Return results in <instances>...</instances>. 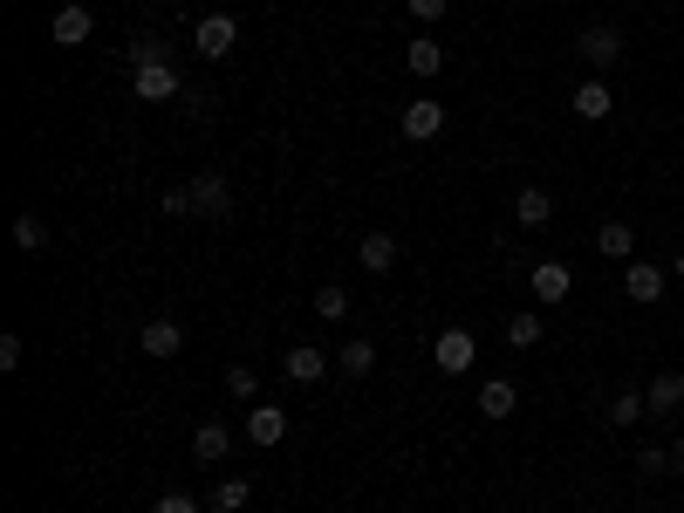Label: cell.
<instances>
[{
    "label": "cell",
    "mask_w": 684,
    "mask_h": 513,
    "mask_svg": "<svg viewBox=\"0 0 684 513\" xmlns=\"http://www.w3.org/2000/svg\"><path fill=\"white\" fill-rule=\"evenodd\" d=\"M664 288H671V274H664L657 260H623V295H630L636 308H657Z\"/></svg>",
    "instance_id": "1"
},
{
    "label": "cell",
    "mask_w": 684,
    "mask_h": 513,
    "mask_svg": "<svg viewBox=\"0 0 684 513\" xmlns=\"http://www.w3.org/2000/svg\"><path fill=\"white\" fill-rule=\"evenodd\" d=\"M431 363L446 370V377H466V370L479 363V336H472V329H446V336L431 342Z\"/></svg>",
    "instance_id": "2"
},
{
    "label": "cell",
    "mask_w": 684,
    "mask_h": 513,
    "mask_svg": "<svg viewBox=\"0 0 684 513\" xmlns=\"http://www.w3.org/2000/svg\"><path fill=\"white\" fill-rule=\"evenodd\" d=\"M131 90H137L144 103H178V96H185V83H178L172 62H144V69H131Z\"/></svg>",
    "instance_id": "3"
},
{
    "label": "cell",
    "mask_w": 684,
    "mask_h": 513,
    "mask_svg": "<svg viewBox=\"0 0 684 513\" xmlns=\"http://www.w3.org/2000/svg\"><path fill=\"white\" fill-rule=\"evenodd\" d=\"M233 42H239V21H233V14H206V21L192 28V49L206 55V62H226Z\"/></svg>",
    "instance_id": "4"
},
{
    "label": "cell",
    "mask_w": 684,
    "mask_h": 513,
    "mask_svg": "<svg viewBox=\"0 0 684 513\" xmlns=\"http://www.w3.org/2000/svg\"><path fill=\"white\" fill-rule=\"evenodd\" d=\"M569 110L582 116V124H602V116L616 110V90L602 83V75H582V83H575V96H569Z\"/></svg>",
    "instance_id": "5"
},
{
    "label": "cell",
    "mask_w": 684,
    "mask_h": 513,
    "mask_svg": "<svg viewBox=\"0 0 684 513\" xmlns=\"http://www.w3.org/2000/svg\"><path fill=\"white\" fill-rule=\"evenodd\" d=\"M438 131H446V103H438V96H411V103H405V137H411V144H431Z\"/></svg>",
    "instance_id": "6"
},
{
    "label": "cell",
    "mask_w": 684,
    "mask_h": 513,
    "mask_svg": "<svg viewBox=\"0 0 684 513\" xmlns=\"http://www.w3.org/2000/svg\"><path fill=\"white\" fill-rule=\"evenodd\" d=\"M137 342H144V357H151V363H172L178 349H185V329L172 322V315H151V322H144V336H137Z\"/></svg>",
    "instance_id": "7"
},
{
    "label": "cell",
    "mask_w": 684,
    "mask_h": 513,
    "mask_svg": "<svg viewBox=\"0 0 684 513\" xmlns=\"http://www.w3.org/2000/svg\"><path fill=\"white\" fill-rule=\"evenodd\" d=\"M643 404H651V418H677L684 411V370H657L643 383Z\"/></svg>",
    "instance_id": "8"
},
{
    "label": "cell",
    "mask_w": 684,
    "mask_h": 513,
    "mask_svg": "<svg viewBox=\"0 0 684 513\" xmlns=\"http://www.w3.org/2000/svg\"><path fill=\"white\" fill-rule=\"evenodd\" d=\"M192 213L226 219V213H233V185H226L220 172H198V178H192Z\"/></svg>",
    "instance_id": "9"
},
{
    "label": "cell",
    "mask_w": 684,
    "mask_h": 513,
    "mask_svg": "<svg viewBox=\"0 0 684 513\" xmlns=\"http://www.w3.org/2000/svg\"><path fill=\"white\" fill-rule=\"evenodd\" d=\"M575 49H582V62H589V69H610V62L623 55V34H616L610 21H595V28H582V42H575Z\"/></svg>",
    "instance_id": "10"
},
{
    "label": "cell",
    "mask_w": 684,
    "mask_h": 513,
    "mask_svg": "<svg viewBox=\"0 0 684 513\" xmlns=\"http://www.w3.org/2000/svg\"><path fill=\"white\" fill-rule=\"evenodd\" d=\"M280 377H288V383H321V377H329V357H321L315 342H295L288 357H280Z\"/></svg>",
    "instance_id": "11"
},
{
    "label": "cell",
    "mask_w": 684,
    "mask_h": 513,
    "mask_svg": "<svg viewBox=\"0 0 684 513\" xmlns=\"http://www.w3.org/2000/svg\"><path fill=\"white\" fill-rule=\"evenodd\" d=\"M90 34H96V14H90V8H62L55 28H49V42H55V49H83Z\"/></svg>",
    "instance_id": "12"
},
{
    "label": "cell",
    "mask_w": 684,
    "mask_h": 513,
    "mask_svg": "<svg viewBox=\"0 0 684 513\" xmlns=\"http://www.w3.org/2000/svg\"><path fill=\"white\" fill-rule=\"evenodd\" d=\"M569 288H575V274L561 267V260H534V301H541V308L569 301Z\"/></svg>",
    "instance_id": "13"
},
{
    "label": "cell",
    "mask_w": 684,
    "mask_h": 513,
    "mask_svg": "<svg viewBox=\"0 0 684 513\" xmlns=\"http://www.w3.org/2000/svg\"><path fill=\"white\" fill-rule=\"evenodd\" d=\"M247 439H254V445H280V439H288V411L261 398V404L247 411Z\"/></svg>",
    "instance_id": "14"
},
{
    "label": "cell",
    "mask_w": 684,
    "mask_h": 513,
    "mask_svg": "<svg viewBox=\"0 0 684 513\" xmlns=\"http://www.w3.org/2000/svg\"><path fill=\"white\" fill-rule=\"evenodd\" d=\"M226 452H233V431H226L220 418H206V424L192 431V459H198V465H220Z\"/></svg>",
    "instance_id": "15"
},
{
    "label": "cell",
    "mask_w": 684,
    "mask_h": 513,
    "mask_svg": "<svg viewBox=\"0 0 684 513\" xmlns=\"http://www.w3.org/2000/svg\"><path fill=\"white\" fill-rule=\"evenodd\" d=\"M513 404H520V390L507 383V377H487V383H479V418H513Z\"/></svg>",
    "instance_id": "16"
},
{
    "label": "cell",
    "mask_w": 684,
    "mask_h": 513,
    "mask_svg": "<svg viewBox=\"0 0 684 513\" xmlns=\"http://www.w3.org/2000/svg\"><path fill=\"white\" fill-rule=\"evenodd\" d=\"M356 260H364L370 274H390V267H397V240H390L384 226H370V233H364V247H356Z\"/></svg>",
    "instance_id": "17"
},
{
    "label": "cell",
    "mask_w": 684,
    "mask_h": 513,
    "mask_svg": "<svg viewBox=\"0 0 684 513\" xmlns=\"http://www.w3.org/2000/svg\"><path fill=\"white\" fill-rule=\"evenodd\" d=\"M513 219H520V226H528V233H541V226L554 219V199H548V192H541V185H528V192H520V199H513Z\"/></svg>",
    "instance_id": "18"
},
{
    "label": "cell",
    "mask_w": 684,
    "mask_h": 513,
    "mask_svg": "<svg viewBox=\"0 0 684 513\" xmlns=\"http://www.w3.org/2000/svg\"><path fill=\"white\" fill-rule=\"evenodd\" d=\"M595 254H602V260H630V254H636V233H630L623 219H610V226L595 233Z\"/></svg>",
    "instance_id": "19"
},
{
    "label": "cell",
    "mask_w": 684,
    "mask_h": 513,
    "mask_svg": "<svg viewBox=\"0 0 684 513\" xmlns=\"http://www.w3.org/2000/svg\"><path fill=\"white\" fill-rule=\"evenodd\" d=\"M336 363H343V377H370V370H377V342H370V336H349Z\"/></svg>",
    "instance_id": "20"
},
{
    "label": "cell",
    "mask_w": 684,
    "mask_h": 513,
    "mask_svg": "<svg viewBox=\"0 0 684 513\" xmlns=\"http://www.w3.org/2000/svg\"><path fill=\"white\" fill-rule=\"evenodd\" d=\"M405 62H411V75H425V83H431V75H438V69H446V49H438V42H431V34H418V42L405 49Z\"/></svg>",
    "instance_id": "21"
},
{
    "label": "cell",
    "mask_w": 684,
    "mask_h": 513,
    "mask_svg": "<svg viewBox=\"0 0 684 513\" xmlns=\"http://www.w3.org/2000/svg\"><path fill=\"white\" fill-rule=\"evenodd\" d=\"M14 247H21V254L49 247V219H42V213H14Z\"/></svg>",
    "instance_id": "22"
},
{
    "label": "cell",
    "mask_w": 684,
    "mask_h": 513,
    "mask_svg": "<svg viewBox=\"0 0 684 513\" xmlns=\"http://www.w3.org/2000/svg\"><path fill=\"white\" fill-rule=\"evenodd\" d=\"M247 500H254L247 480H220V486H213V513H247Z\"/></svg>",
    "instance_id": "23"
},
{
    "label": "cell",
    "mask_w": 684,
    "mask_h": 513,
    "mask_svg": "<svg viewBox=\"0 0 684 513\" xmlns=\"http://www.w3.org/2000/svg\"><path fill=\"white\" fill-rule=\"evenodd\" d=\"M636 418H651L643 390H616V398H610V424H636Z\"/></svg>",
    "instance_id": "24"
},
{
    "label": "cell",
    "mask_w": 684,
    "mask_h": 513,
    "mask_svg": "<svg viewBox=\"0 0 684 513\" xmlns=\"http://www.w3.org/2000/svg\"><path fill=\"white\" fill-rule=\"evenodd\" d=\"M315 315H321V322H343V315H349V288H315Z\"/></svg>",
    "instance_id": "25"
},
{
    "label": "cell",
    "mask_w": 684,
    "mask_h": 513,
    "mask_svg": "<svg viewBox=\"0 0 684 513\" xmlns=\"http://www.w3.org/2000/svg\"><path fill=\"white\" fill-rule=\"evenodd\" d=\"M226 390H233L239 404H261V377H254L247 363H233V370H226Z\"/></svg>",
    "instance_id": "26"
},
{
    "label": "cell",
    "mask_w": 684,
    "mask_h": 513,
    "mask_svg": "<svg viewBox=\"0 0 684 513\" xmlns=\"http://www.w3.org/2000/svg\"><path fill=\"white\" fill-rule=\"evenodd\" d=\"M507 342H513V349H534V342H541V315H513V322H507Z\"/></svg>",
    "instance_id": "27"
},
{
    "label": "cell",
    "mask_w": 684,
    "mask_h": 513,
    "mask_svg": "<svg viewBox=\"0 0 684 513\" xmlns=\"http://www.w3.org/2000/svg\"><path fill=\"white\" fill-rule=\"evenodd\" d=\"M636 472H643V480H664V472H671V445H643V452H636Z\"/></svg>",
    "instance_id": "28"
},
{
    "label": "cell",
    "mask_w": 684,
    "mask_h": 513,
    "mask_svg": "<svg viewBox=\"0 0 684 513\" xmlns=\"http://www.w3.org/2000/svg\"><path fill=\"white\" fill-rule=\"evenodd\" d=\"M157 213H165V219H185V213H192V185H172V192H157Z\"/></svg>",
    "instance_id": "29"
},
{
    "label": "cell",
    "mask_w": 684,
    "mask_h": 513,
    "mask_svg": "<svg viewBox=\"0 0 684 513\" xmlns=\"http://www.w3.org/2000/svg\"><path fill=\"white\" fill-rule=\"evenodd\" d=\"M124 55H131V69H144V62H172V55H165V42H151V34H137Z\"/></svg>",
    "instance_id": "30"
},
{
    "label": "cell",
    "mask_w": 684,
    "mask_h": 513,
    "mask_svg": "<svg viewBox=\"0 0 684 513\" xmlns=\"http://www.w3.org/2000/svg\"><path fill=\"white\" fill-rule=\"evenodd\" d=\"M405 8H411V21H425V28H431L438 14H446V8H452V0H405Z\"/></svg>",
    "instance_id": "31"
},
{
    "label": "cell",
    "mask_w": 684,
    "mask_h": 513,
    "mask_svg": "<svg viewBox=\"0 0 684 513\" xmlns=\"http://www.w3.org/2000/svg\"><path fill=\"white\" fill-rule=\"evenodd\" d=\"M151 513H206V506H198V500H192V493H165V500H157V506H151Z\"/></svg>",
    "instance_id": "32"
},
{
    "label": "cell",
    "mask_w": 684,
    "mask_h": 513,
    "mask_svg": "<svg viewBox=\"0 0 684 513\" xmlns=\"http://www.w3.org/2000/svg\"><path fill=\"white\" fill-rule=\"evenodd\" d=\"M21 357H28L21 336H0V370H21Z\"/></svg>",
    "instance_id": "33"
},
{
    "label": "cell",
    "mask_w": 684,
    "mask_h": 513,
    "mask_svg": "<svg viewBox=\"0 0 684 513\" xmlns=\"http://www.w3.org/2000/svg\"><path fill=\"white\" fill-rule=\"evenodd\" d=\"M671 480H684V439L671 445Z\"/></svg>",
    "instance_id": "34"
},
{
    "label": "cell",
    "mask_w": 684,
    "mask_h": 513,
    "mask_svg": "<svg viewBox=\"0 0 684 513\" xmlns=\"http://www.w3.org/2000/svg\"><path fill=\"white\" fill-rule=\"evenodd\" d=\"M671 281H684V254H671Z\"/></svg>",
    "instance_id": "35"
},
{
    "label": "cell",
    "mask_w": 684,
    "mask_h": 513,
    "mask_svg": "<svg viewBox=\"0 0 684 513\" xmlns=\"http://www.w3.org/2000/svg\"><path fill=\"white\" fill-rule=\"evenodd\" d=\"M636 513H651V506H636Z\"/></svg>",
    "instance_id": "36"
}]
</instances>
